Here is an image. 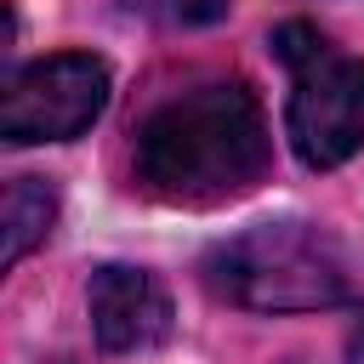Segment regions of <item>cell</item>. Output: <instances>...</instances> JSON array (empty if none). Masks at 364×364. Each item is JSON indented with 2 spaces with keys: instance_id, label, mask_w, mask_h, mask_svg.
I'll list each match as a JSON object with an SVG mask.
<instances>
[{
  "instance_id": "6da1fadb",
  "label": "cell",
  "mask_w": 364,
  "mask_h": 364,
  "mask_svg": "<svg viewBox=\"0 0 364 364\" xmlns=\"http://www.w3.org/2000/svg\"><path fill=\"white\" fill-rule=\"evenodd\" d=\"M273 136L245 80H205L136 125V182L171 205H222L267 176Z\"/></svg>"
},
{
  "instance_id": "52a82bcc",
  "label": "cell",
  "mask_w": 364,
  "mask_h": 364,
  "mask_svg": "<svg viewBox=\"0 0 364 364\" xmlns=\"http://www.w3.org/2000/svg\"><path fill=\"white\" fill-rule=\"evenodd\" d=\"M165 6H171L176 23H216V17H228V0H165Z\"/></svg>"
},
{
  "instance_id": "277c9868",
  "label": "cell",
  "mask_w": 364,
  "mask_h": 364,
  "mask_svg": "<svg viewBox=\"0 0 364 364\" xmlns=\"http://www.w3.org/2000/svg\"><path fill=\"white\" fill-rule=\"evenodd\" d=\"M102 102H108V63L91 51H51L6 80L0 136L11 148L68 142L102 114Z\"/></svg>"
},
{
  "instance_id": "7a4b0ae2",
  "label": "cell",
  "mask_w": 364,
  "mask_h": 364,
  "mask_svg": "<svg viewBox=\"0 0 364 364\" xmlns=\"http://www.w3.org/2000/svg\"><path fill=\"white\" fill-rule=\"evenodd\" d=\"M199 273L245 313H318L347 301V256L313 222H256L210 245Z\"/></svg>"
},
{
  "instance_id": "3957f363",
  "label": "cell",
  "mask_w": 364,
  "mask_h": 364,
  "mask_svg": "<svg viewBox=\"0 0 364 364\" xmlns=\"http://www.w3.org/2000/svg\"><path fill=\"white\" fill-rule=\"evenodd\" d=\"M273 57L290 68L284 131L307 171H336L364 148V57L330 46L313 23L273 28Z\"/></svg>"
},
{
  "instance_id": "8992f818",
  "label": "cell",
  "mask_w": 364,
  "mask_h": 364,
  "mask_svg": "<svg viewBox=\"0 0 364 364\" xmlns=\"http://www.w3.org/2000/svg\"><path fill=\"white\" fill-rule=\"evenodd\" d=\"M57 222V188L46 176H11L0 205V267H17Z\"/></svg>"
},
{
  "instance_id": "5b68a950",
  "label": "cell",
  "mask_w": 364,
  "mask_h": 364,
  "mask_svg": "<svg viewBox=\"0 0 364 364\" xmlns=\"http://www.w3.org/2000/svg\"><path fill=\"white\" fill-rule=\"evenodd\" d=\"M85 307L102 353H148L171 336V296L148 267H125V262L97 267L85 284Z\"/></svg>"
}]
</instances>
